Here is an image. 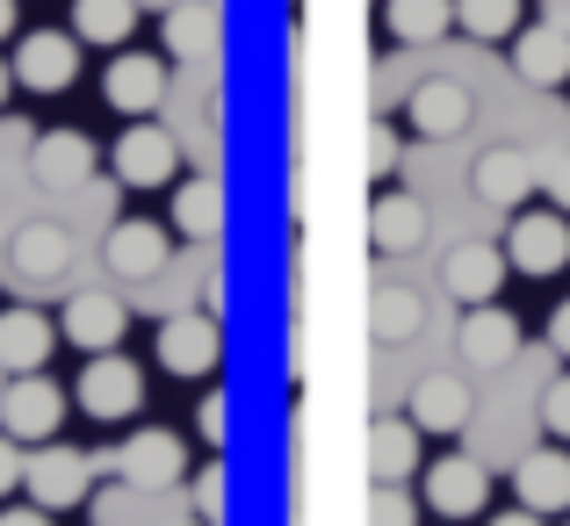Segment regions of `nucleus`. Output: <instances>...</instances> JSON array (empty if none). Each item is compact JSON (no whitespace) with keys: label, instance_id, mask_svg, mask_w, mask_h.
<instances>
[{"label":"nucleus","instance_id":"obj_10","mask_svg":"<svg viewBox=\"0 0 570 526\" xmlns=\"http://www.w3.org/2000/svg\"><path fill=\"white\" fill-rule=\"evenodd\" d=\"M101 101L116 116H153L167 101V58H145V51H116V66L101 72Z\"/></svg>","mask_w":570,"mask_h":526},{"label":"nucleus","instance_id":"obj_24","mask_svg":"<svg viewBox=\"0 0 570 526\" xmlns=\"http://www.w3.org/2000/svg\"><path fill=\"white\" fill-rule=\"evenodd\" d=\"M419 440H426V433L412 426V411H404V418H376V433H368V476H376V484H412Z\"/></svg>","mask_w":570,"mask_h":526},{"label":"nucleus","instance_id":"obj_38","mask_svg":"<svg viewBox=\"0 0 570 526\" xmlns=\"http://www.w3.org/2000/svg\"><path fill=\"white\" fill-rule=\"evenodd\" d=\"M0 526H51L43 505H0Z\"/></svg>","mask_w":570,"mask_h":526},{"label":"nucleus","instance_id":"obj_41","mask_svg":"<svg viewBox=\"0 0 570 526\" xmlns=\"http://www.w3.org/2000/svg\"><path fill=\"white\" fill-rule=\"evenodd\" d=\"M8 87H14V66L0 58V109H8Z\"/></svg>","mask_w":570,"mask_h":526},{"label":"nucleus","instance_id":"obj_28","mask_svg":"<svg viewBox=\"0 0 570 526\" xmlns=\"http://www.w3.org/2000/svg\"><path fill=\"white\" fill-rule=\"evenodd\" d=\"M217 231H224V188L217 180H181V195H174V238L209 246Z\"/></svg>","mask_w":570,"mask_h":526},{"label":"nucleus","instance_id":"obj_29","mask_svg":"<svg viewBox=\"0 0 570 526\" xmlns=\"http://www.w3.org/2000/svg\"><path fill=\"white\" fill-rule=\"evenodd\" d=\"M130 29H138V0H72V37H80V43L124 51Z\"/></svg>","mask_w":570,"mask_h":526},{"label":"nucleus","instance_id":"obj_36","mask_svg":"<svg viewBox=\"0 0 570 526\" xmlns=\"http://www.w3.org/2000/svg\"><path fill=\"white\" fill-rule=\"evenodd\" d=\"M22 469H29V462H22V440H8V433H0V498L22 484Z\"/></svg>","mask_w":570,"mask_h":526},{"label":"nucleus","instance_id":"obj_25","mask_svg":"<svg viewBox=\"0 0 570 526\" xmlns=\"http://www.w3.org/2000/svg\"><path fill=\"white\" fill-rule=\"evenodd\" d=\"M419 325H426L419 289H404V281H376V296H368V333H376V347H404V339H419Z\"/></svg>","mask_w":570,"mask_h":526},{"label":"nucleus","instance_id":"obj_16","mask_svg":"<svg viewBox=\"0 0 570 526\" xmlns=\"http://www.w3.org/2000/svg\"><path fill=\"white\" fill-rule=\"evenodd\" d=\"M534 159L520 152V145H499V152H476V167H470V188H476V202H491V209H520L534 195Z\"/></svg>","mask_w":570,"mask_h":526},{"label":"nucleus","instance_id":"obj_13","mask_svg":"<svg viewBox=\"0 0 570 526\" xmlns=\"http://www.w3.org/2000/svg\"><path fill=\"white\" fill-rule=\"evenodd\" d=\"M124 304H116L109 289H87V296H66V318H58V333H66V347L80 354H109L124 347Z\"/></svg>","mask_w":570,"mask_h":526},{"label":"nucleus","instance_id":"obj_14","mask_svg":"<svg viewBox=\"0 0 570 526\" xmlns=\"http://www.w3.org/2000/svg\"><path fill=\"white\" fill-rule=\"evenodd\" d=\"M167 252H174V231L167 224H145V217L116 224V231L101 238V260H109L116 275H130V281H153L159 267H167Z\"/></svg>","mask_w":570,"mask_h":526},{"label":"nucleus","instance_id":"obj_3","mask_svg":"<svg viewBox=\"0 0 570 526\" xmlns=\"http://www.w3.org/2000/svg\"><path fill=\"white\" fill-rule=\"evenodd\" d=\"M505 260H513V275H534V281L563 275V260H570V217H563V209H520L513 231H505Z\"/></svg>","mask_w":570,"mask_h":526},{"label":"nucleus","instance_id":"obj_34","mask_svg":"<svg viewBox=\"0 0 570 526\" xmlns=\"http://www.w3.org/2000/svg\"><path fill=\"white\" fill-rule=\"evenodd\" d=\"M217 505H224V469H203L195 476V519H217Z\"/></svg>","mask_w":570,"mask_h":526},{"label":"nucleus","instance_id":"obj_21","mask_svg":"<svg viewBox=\"0 0 570 526\" xmlns=\"http://www.w3.org/2000/svg\"><path fill=\"white\" fill-rule=\"evenodd\" d=\"M513 490H520V505L542 513V519L570 513V455H563V447H534V455H520Z\"/></svg>","mask_w":570,"mask_h":526},{"label":"nucleus","instance_id":"obj_39","mask_svg":"<svg viewBox=\"0 0 570 526\" xmlns=\"http://www.w3.org/2000/svg\"><path fill=\"white\" fill-rule=\"evenodd\" d=\"M203 440H224V397L203 404Z\"/></svg>","mask_w":570,"mask_h":526},{"label":"nucleus","instance_id":"obj_6","mask_svg":"<svg viewBox=\"0 0 570 526\" xmlns=\"http://www.w3.org/2000/svg\"><path fill=\"white\" fill-rule=\"evenodd\" d=\"M505 275H513V260H505V246H476V238H462V246H448V260H441V289L455 296L462 310H470V304H499Z\"/></svg>","mask_w":570,"mask_h":526},{"label":"nucleus","instance_id":"obj_17","mask_svg":"<svg viewBox=\"0 0 570 526\" xmlns=\"http://www.w3.org/2000/svg\"><path fill=\"white\" fill-rule=\"evenodd\" d=\"M217 354H224L217 318H167V325H159V368L181 375V383L209 375V368H217Z\"/></svg>","mask_w":570,"mask_h":526},{"label":"nucleus","instance_id":"obj_5","mask_svg":"<svg viewBox=\"0 0 570 526\" xmlns=\"http://www.w3.org/2000/svg\"><path fill=\"white\" fill-rule=\"evenodd\" d=\"M8 66H14V87H29V95H66L72 72H80V37H66V29H29Z\"/></svg>","mask_w":570,"mask_h":526},{"label":"nucleus","instance_id":"obj_23","mask_svg":"<svg viewBox=\"0 0 570 526\" xmlns=\"http://www.w3.org/2000/svg\"><path fill=\"white\" fill-rule=\"evenodd\" d=\"M412 426L433 433V440L462 433L470 426V383H462V375H426V383L412 389Z\"/></svg>","mask_w":570,"mask_h":526},{"label":"nucleus","instance_id":"obj_26","mask_svg":"<svg viewBox=\"0 0 570 526\" xmlns=\"http://www.w3.org/2000/svg\"><path fill=\"white\" fill-rule=\"evenodd\" d=\"M159 37H167V58H181V66H203V58L217 51V8H203V0H181V8L159 14Z\"/></svg>","mask_w":570,"mask_h":526},{"label":"nucleus","instance_id":"obj_19","mask_svg":"<svg viewBox=\"0 0 570 526\" xmlns=\"http://www.w3.org/2000/svg\"><path fill=\"white\" fill-rule=\"evenodd\" d=\"M404 123H412V138H462V130H470V87H455V80L412 87Z\"/></svg>","mask_w":570,"mask_h":526},{"label":"nucleus","instance_id":"obj_31","mask_svg":"<svg viewBox=\"0 0 570 526\" xmlns=\"http://www.w3.org/2000/svg\"><path fill=\"white\" fill-rule=\"evenodd\" d=\"M542 426L557 433V440H570V375H557V383L542 389Z\"/></svg>","mask_w":570,"mask_h":526},{"label":"nucleus","instance_id":"obj_12","mask_svg":"<svg viewBox=\"0 0 570 526\" xmlns=\"http://www.w3.org/2000/svg\"><path fill=\"white\" fill-rule=\"evenodd\" d=\"M455 354L470 360V368H505V360L520 354V318L499 304H470L462 310V333H455Z\"/></svg>","mask_w":570,"mask_h":526},{"label":"nucleus","instance_id":"obj_42","mask_svg":"<svg viewBox=\"0 0 570 526\" xmlns=\"http://www.w3.org/2000/svg\"><path fill=\"white\" fill-rule=\"evenodd\" d=\"M0 37H14V0H0Z\"/></svg>","mask_w":570,"mask_h":526},{"label":"nucleus","instance_id":"obj_15","mask_svg":"<svg viewBox=\"0 0 570 526\" xmlns=\"http://www.w3.org/2000/svg\"><path fill=\"white\" fill-rule=\"evenodd\" d=\"M72 260V238L58 224H22V231L0 246V275H22V281H58Z\"/></svg>","mask_w":570,"mask_h":526},{"label":"nucleus","instance_id":"obj_11","mask_svg":"<svg viewBox=\"0 0 570 526\" xmlns=\"http://www.w3.org/2000/svg\"><path fill=\"white\" fill-rule=\"evenodd\" d=\"M426 505L441 519H476L491 505V476H484V462H470V455H448V462H433L426 469Z\"/></svg>","mask_w":570,"mask_h":526},{"label":"nucleus","instance_id":"obj_2","mask_svg":"<svg viewBox=\"0 0 570 526\" xmlns=\"http://www.w3.org/2000/svg\"><path fill=\"white\" fill-rule=\"evenodd\" d=\"M138 404H145V375H138V360H130L124 347L87 354V368H80V411H87V418L116 426V418H130Z\"/></svg>","mask_w":570,"mask_h":526},{"label":"nucleus","instance_id":"obj_7","mask_svg":"<svg viewBox=\"0 0 570 526\" xmlns=\"http://www.w3.org/2000/svg\"><path fill=\"white\" fill-rule=\"evenodd\" d=\"M29 173L51 195L87 188V180H95V138H87V130H43V138H29Z\"/></svg>","mask_w":570,"mask_h":526},{"label":"nucleus","instance_id":"obj_22","mask_svg":"<svg viewBox=\"0 0 570 526\" xmlns=\"http://www.w3.org/2000/svg\"><path fill=\"white\" fill-rule=\"evenodd\" d=\"M51 347H58V318H43V310H0V368L8 375L43 368Z\"/></svg>","mask_w":570,"mask_h":526},{"label":"nucleus","instance_id":"obj_20","mask_svg":"<svg viewBox=\"0 0 570 526\" xmlns=\"http://www.w3.org/2000/svg\"><path fill=\"white\" fill-rule=\"evenodd\" d=\"M513 72L528 87H563L570 80V22H534L528 37L513 29Z\"/></svg>","mask_w":570,"mask_h":526},{"label":"nucleus","instance_id":"obj_1","mask_svg":"<svg viewBox=\"0 0 570 526\" xmlns=\"http://www.w3.org/2000/svg\"><path fill=\"white\" fill-rule=\"evenodd\" d=\"M58 418H66V389H58L43 368L14 375V383L0 389V433H8V440H22V447H43V440L58 433Z\"/></svg>","mask_w":570,"mask_h":526},{"label":"nucleus","instance_id":"obj_18","mask_svg":"<svg viewBox=\"0 0 570 526\" xmlns=\"http://www.w3.org/2000/svg\"><path fill=\"white\" fill-rule=\"evenodd\" d=\"M419 238H426V202H419L412 188H383L376 209H368V246L383 252V260H397V252H412Z\"/></svg>","mask_w":570,"mask_h":526},{"label":"nucleus","instance_id":"obj_9","mask_svg":"<svg viewBox=\"0 0 570 526\" xmlns=\"http://www.w3.org/2000/svg\"><path fill=\"white\" fill-rule=\"evenodd\" d=\"M87 455H72V447H51L43 440L37 455H29V469H22V490L43 505V513H66V505H87Z\"/></svg>","mask_w":570,"mask_h":526},{"label":"nucleus","instance_id":"obj_33","mask_svg":"<svg viewBox=\"0 0 570 526\" xmlns=\"http://www.w3.org/2000/svg\"><path fill=\"white\" fill-rule=\"evenodd\" d=\"M404 484H376V526H412V498H397Z\"/></svg>","mask_w":570,"mask_h":526},{"label":"nucleus","instance_id":"obj_32","mask_svg":"<svg viewBox=\"0 0 570 526\" xmlns=\"http://www.w3.org/2000/svg\"><path fill=\"white\" fill-rule=\"evenodd\" d=\"M397 130H390V123H376V138H368V173H376V180H390V173H397Z\"/></svg>","mask_w":570,"mask_h":526},{"label":"nucleus","instance_id":"obj_43","mask_svg":"<svg viewBox=\"0 0 570 526\" xmlns=\"http://www.w3.org/2000/svg\"><path fill=\"white\" fill-rule=\"evenodd\" d=\"M167 526H209V519H167Z\"/></svg>","mask_w":570,"mask_h":526},{"label":"nucleus","instance_id":"obj_40","mask_svg":"<svg viewBox=\"0 0 570 526\" xmlns=\"http://www.w3.org/2000/svg\"><path fill=\"white\" fill-rule=\"evenodd\" d=\"M491 526H542V513H528V505H520V513H499Z\"/></svg>","mask_w":570,"mask_h":526},{"label":"nucleus","instance_id":"obj_30","mask_svg":"<svg viewBox=\"0 0 570 526\" xmlns=\"http://www.w3.org/2000/svg\"><path fill=\"white\" fill-rule=\"evenodd\" d=\"M455 29H470V37H513L520 0H455Z\"/></svg>","mask_w":570,"mask_h":526},{"label":"nucleus","instance_id":"obj_4","mask_svg":"<svg viewBox=\"0 0 570 526\" xmlns=\"http://www.w3.org/2000/svg\"><path fill=\"white\" fill-rule=\"evenodd\" d=\"M109 167L124 188H167L174 173H181V145H174V130H159L153 116H138V123L124 130V145L109 152Z\"/></svg>","mask_w":570,"mask_h":526},{"label":"nucleus","instance_id":"obj_27","mask_svg":"<svg viewBox=\"0 0 570 526\" xmlns=\"http://www.w3.org/2000/svg\"><path fill=\"white\" fill-rule=\"evenodd\" d=\"M448 29H455V0H383L390 43H441Z\"/></svg>","mask_w":570,"mask_h":526},{"label":"nucleus","instance_id":"obj_37","mask_svg":"<svg viewBox=\"0 0 570 526\" xmlns=\"http://www.w3.org/2000/svg\"><path fill=\"white\" fill-rule=\"evenodd\" d=\"M549 347H557V354L570 360V296H563L557 310H549Z\"/></svg>","mask_w":570,"mask_h":526},{"label":"nucleus","instance_id":"obj_8","mask_svg":"<svg viewBox=\"0 0 570 526\" xmlns=\"http://www.w3.org/2000/svg\"><path fill=\"white\" fill-rule=\"evenodd\" d=\"M181 469H188L181 433H167V426H153V433H138V440L116 447V476H124L130 490H174Z\"/></svg>","mask_w":570,"mask_h":526},{"label":"nucleus","instance_id":"obj_35","mask_svg":"<svg viewBox=\"0 0 570 526\" xmlns=\"http://www.w3.org/2000/svg\"><path fill=\"white\" fill-rule=\"evenodd\" d=\"M542 188H549V202H557L563 217H570V152H557V159L542 167Z\"/></svg>","mask_w":570,"mask_h":526}]
</instances>
